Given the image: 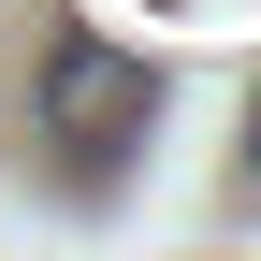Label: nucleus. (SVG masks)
Listing matches in <instances>:
<instances>
[{"label": "nucleus", "instance_id": "nucleus-1", "mask_svg": "<svg viewBox=\"0 0 261 261\" xmlns=\"http://www.w3.org/2000/svg\"><path fill=\"white\" fill-rule=\"evenodd\" d=\"M145 116H160V73L130 44H102V29H58L44 44V130L73 160H116V145H145Z\"/></svg>", "mask_w": 261, "mask_h": 261}, {"label": "nucleus", "instance_id": "nucleus-2", "mask_svg": "<svg viewBox=\"0 0 261 261\" xmlns=\"http://www.w3.org/2000/svg\"><path fill=\"white\" fill-rule=\"evenodd\" d=\"M247 174H261V102H247Z\"/></svg>", "mask_w": 261, "mask_h": 261}]
</instances>
